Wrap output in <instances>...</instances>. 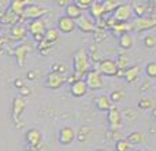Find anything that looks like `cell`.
<instances>
[{"instance_id":"1","label":"cell","mask_w":156,"mask_h":151,"mask_svg":"<svg viewBox=\"0 0 156 151\" xmlns=\"http://www.w3.org/2000/svg\"><path fill=\"white\" fill-rule=\"evenodd\" d=\"M73 70L76 80H81L85 77V74L90 70V63H89V54L85 48H78L73 57Z\"/></svg>"},{"instance_id":"2","label":"cell","mask_w":156,"mask_h":151,"mask_svg":"<svg viewBox=\"0 0 156 151\" xmlns=\"http://www.w3.org/2000/svg\"><path fill=\"white\" fill-rule=\"evenodd\" d=\"M97 72L101 76H108V77H112V76H118V66H116L115 61L110 59V58H105V59H100V62H97Z\"/></svg>"},{"instance_id":"3","label":"cell","mask_w":156,"mask_h":151,"mask_svg":"<svg viewBox=\"0 0 156 151\" xmlns=\"http://www.w3.org/2000/svg\"><path fill=\"white\" fill-rule=\"evenodd\" d=\"M48 13V10L38 4H33L30 3L26 8L23 10V14H22L21 18L23 19H30V21H34V19H43V17Z\"/></svg>"},{"instance_id":"4","label":"cell","mask_w":156,"mask_h":151,"mask_svg":"<svg viewBox=\"0 0 156 151\" xmlns=\"http://www.w3.org/2000/svg\"><path fill=\"white\" fill-rule=\"evenodd\" d=\"M111 15L114 17L116 22H127L133 15L132 4L129 3H119V6L112 11Z\"/></svg>"},{"instance_id":"5","label":"cell","mask_w":156,"mask_h":151,"mask_svg":"<svg viewBox=\"0 0 156 151\" xmlns=\"http://www.w3.org/2000/svg\"><path fill=\"white\" fill-rule=\"evenodd\" d=\"M156 26V17H140L136 18L134 22H132V29L141 32V30H148L154 29Z\"/></svg>"},{"instance_id":"6","label":"cell","mask_w":156,"mask_h":151,"mask_svg":"<svg viewBox=\"0 0 156 151\" xmlns=\"http://www.w3.org/2000/svg\"><path fill=\"white\" fill-rule=\"evenodd\" d=\"M85 84L88 85V89H101L103 85H104V81H103V76L99 73L97 70H89L88 73L85 74V78H83Z\"/></svg>"},{"instance_id":"7","label":"cell","mask_w":156,"mask_h":151,"mask_svg":"<svg viewBox=\"0 0 156 151\" xmlns=\"http://www.w3.org/2000/svg\"><path fill=\"white\" fill-rule=\"evenodd\" d=\"M76 140V131L73 127H62L58 132V142L62 146H70Z\"/></svg>"},{"instance_id":"8","label":"cell","mask_w":156,"mask_h":151,"mask_svg":"<svg viewBox=\"0 0 156 151\" xmlns=\"http://www.w3.org/2000/svg\"><path fill=\"white\" fill-rule=\"evenodd\" d=\"M25 140L33 150H37L43 143V135L37 128H30L25 133Z\"/></svg>"},{"instance_id":"9","label":"cell","mask_w":156,"mask_h":151,"mask_svg":"<svg viewBox=\"0 0 156 151\" xmlns=\"http://www.w3.org/2000/svg\"><path fill=\"white\" fill-rule=\"evenodd\" d=\"M25 109H26V99L22 96H16L12 100V107H11V116H12L14 122H18L21 120L22 114H23Z\"/></svg>"},{"instance_id":"10","label":"cell","mask_w":156,"mask_h":151,"mask_svg":"<svg viewBox=\"0 0 156 151\" xmlns=\"http://www.w3.org/2000/svg\"><path fill=\"white\" fill-rule=\"evenodd\" d=\"M76 28L78 30H81L82 33H92L96 30L97 25H96V22H94L93 18L82 15L76 21Z\"/></svg>"},{"instance_id":"11","label":"cell","mask_w":156,"mask_h":151,"mask_svg":"<svg viewBox=\"0 0 156 151\" xmlns=\"http://www.w3.org/2000/svg\"><path fill=\"white\" fill-rule=\"evenodd\" d=\"M74 29H76V21L67 18L66 15L59 17V19H58V22H56V30L58 32L65 33V35H70V33L74 32Z\"/></svg>"},{"instance_id":"12","label":"cell","mask_w":156,"mask_h":151,"mask_svg":"<svg viewBox=\"0 0 156 151\" xmlns=\"http://www.w3.org/2000/svg\"><path fill=\"white\" fill-rule=\"evenodd\" d=\"M66 83V77L62 74L54 73V72H49L45 77V87L49 89H59L63 84Z\"/></svg>"},{"instance_id":"13","label":"cell","mask_w":156,"mask_h":151,"mask_svg":"<svg viewBox=\"0 0 156 151\" xmlns=\"http://www.w3.org/2000/svg\"><path fill=\"white\" fill-rule=\"evenodd\" d=\"M122 113L118 107L112 106V107L108 110V124H110V128L112 131H118L119 128L122 127Z\"/></svg>"},{"instance_id":"14","label":"cell","mask_w":156,"mask_h":151,"mask_svg":"<svg viewBox=\"0 0 156 151\" xmlns=\"http://www.w3.org/2000/svg\"><path fill=\"white\" fill-rule=\"evenodd\" d=\"M30 51H32V47H30L29 44H21V46H18L14 50V57H15L18 66H21V68L25 66L27 55L30 54Z\"/></svg>"},{"instance_id":"15","label":"cell","mask_w":156,"mask_h":151,"mask_svg":"<svg viewBox=\"0 0 156 151\" xmlns=\"http://www.w3.org/2000/svg\"><path fill=\"white\" fill-rule=\"evenodd\" d=\"M27 35V28L25 24H22V22H18V24L12 25L10 29V32H8V36H10V39H12L14 41H21L23 40L25 37H26Z\"/></svg>"},{"instance_id":"16","label":"cell","mask_w":156,"mask_h":151,"mask_svg":"<svg viewBox=\"0 0 156 151\" xmlns=\"http://www.w3.org/2000/svg\"><path fill=\"white\" fill-rule=\"evenodd\" d=\"M26 28H27V32L32 36H44L45 30L48 29L44 19H34V21L30 22Z\"/></svg>"},{"instance_id":"17","label":"cell","mask_w":156,"mask_h":151,"mask_svg":"<svg viewBox=\"0 0 156 151\" xmlns=\"http://www.w3.org/2000/svg\"><path fill=\"white\" fill-rule=\"evenodd\" d=\"M70 92L74 98H82L88 94V85L85 84L83 78L73 81V84L70 85Z\"/></svg>"},{"instance_id":"18","label":"cell","mask_w":156,"mask_h":151,"mask_svg":"<svg viewBox=\"0 0 156 151\" xmlns=\"http://www.w3.org/2000/svg\"><path fill=\"white\" fill-rule=\"evenodd\" d=\"M29 4H30V2H27V0H12V2L10 3V6H8L7 10L11 11L14 15H16V17L21 18L22 14H23V10Z\"/></svg>"},{"instance_id":"19","label":"cell","mask_w":156,"mask_h":151,"mask_svg":"<svg viewBox=\"0 0 156 151\" xmlns=\"http://www.w3.org/2000/svg\"><path fill=\"white\" fill-rule=\"evenodd\" d=\"M140 74H141V68L136 65V66H129L126 70H123L122 77L126 80V83L132 84V83H134L138 77H140Z\"/></svg>"},{"instance_id":"20","label":"cell","mask_w":156,"mask_h":151,"mask_svg":"<svg viewBox=\"0 0 156 151\" xmlns=\"http://www.w3.org/2000/svg\"><path fill=\"white\" fill-rule=\"evenodd\" d=\"M89 13L93 17L94 22H100V19L104 17V7H103V2H92L90 7H89Z\"/></svg>"},{"instance_id":"21","label":"cell","mask_w":156,"mask_h":151,"mask_svg":"<svg viewBox=\"0 0 156 151\" xmlns=\"http://www.w3.org/2000/svg\"><path fill=\"white\" fill-rule=\"evenodd\" d=\"M65 15L73 21H77L80 17H82V10L76 3H67V6L65 7Z\"/></svg>"},{"instance_id":"22","label":"cell","mask_w":156,"mask_h":151,"mask_svg":"<svg viewBox=\"0 0 156 151\" xmlns=\"http://www.w3.org/2000/svg\"><path fill=\"white\" fill-rule=\"evenodd\" d=\"M112 106L114 105L110 100L108 95H100L96 99V107H97V110H100V111H108Z\"/></svg>"},{"instance_id":"23","label":"cell","mask_w":156,"mask_h":151,"mask_svg":"<svg viewBox=\"0 0 156 151\" xmlns=\"http://www.w3.org/2000/svg\"><path fill=\"white\" fill-rule=\"evenodd\" d=\"M59 36L60 33L56 30V28H49V29L45 30V33H44V43L49 44V46H52L54 43H56L58 40H59Z\"/></svg>"},{"instance_id":"24","label":"cell","mask_w":156,"mask_h":151,"mask_svg":"<svg viewBox=\"0 0 156 151\" xmlns=\"http://www.w3.org/2000/svg\"><path fill=\"white\" fill-rule=\"evenodd\" d=\"M134 46V37L132 33H123L119 36V47L122 50H130Z\"/></svg>"},{"instance_id":"25","label":"cell","mask_w":156,"mask_h":151,"mask_svg":"<svg viewBox=\"0 0 156 151\" xmlns=\"http://www.w3.org/2000/svg\"><path fill=\"white\" fill-rule=\"evenodd\" d=\"M144 139H145V136H144L143 132H140V131H134V132H130L129 135L126 136V140L130 143V146H137V144H143L144 143Z\"/></svg>"},{"instance_id":"26","label":"cell","mask_w":156,"mask_h":151,"mask_svg":"<svg viewBox=\"0 0 156 151\" xmlns=\"http://www.w3.org/2000/svg\"><path fill=\"white\" fill-rule=\"evenodd\" d=\"M18 21H19V17H16V15H14L11 11H8V10H5L4 13L0 15V24H5V25H15V24H18Z\"/></svg>"},{"instance_id":"27","label":"cell","mask_w":156,"mask_h":151,"mask_svg":"<svg viewBox=\"0 0 156 151\" xmlns=\"http://www.w3.org/2000/svg\"><path fill=\"white\" fill-rule=\"evenodd\" d=\"M132 10H133V13L137 15V18H140V17H145V13H147V10H148V3L136 2V3L132 4Z\"/></svg>"},{"instance_id":"28","label":"cell","mask_w":156,"mask_h":151,"mask_svg":"<svg viewBox=\"0 0 156 151\" xmlns=\"http://www.w3.org/2000/svg\"><path fill=\"white\" fill-rule=\"evenodd\" d=\"M132 22H118L115 26L112 28V32L116 35H123V33H130L132 32Z\"/></svg>"},{"instance_id":"29","label":"cell","mask_w":156,"mask_h":151,"mask_svg":"<svg viewBox=\"0 0 156 151\" xmlns=\"http://www.w3.org/2000/svg\"><path fill=\"white\" fill-rule=\"evenodd\" d=\"M90 132H92V128L83 125V127H81L80 129H78V132H76V139L80 143H85V142L88 140V138L90 136Z\"/></svg>"},{"instance_id":"30","label":"cell","mask_w":156,"mask_h":151,"mask_svg":"<svg viewBox=\"0 0 156 151\" xmlns=\"http://www.w3.org/2000/svg\"><path fill=\"white\" fill-rule=\"evenodd\" d=\"M115 63H116L119 70H126V69L130 66V58L125 54H119L118 57H116Z\"/></svg>"},{"instance_id":"31","label":"cell","mask_w":156,"mask_h":151,"mask_svg":"<svg viewBox=\"0 0 156 151\" xmlns=\"http://www.w3.org/2000/svg\"><path fill=\"white\" fill-rule=\"evenodd\" d=\"M137 106L140 110H151V109H154V99H151V98H141L138 100Z\"/></svg>"},{"instance_id":"32","label":"cell","mask_w":156,"mask_h":151,"mask_svg":"<svg viewBox=\"0 0 156 151\" xmlns=\"http://www.w3.org/2000/svg\"><path fill=\"white\" fill-rule=\"evenodd\" d=\"M133 147L126 139H119L115 142V151H132Z\"/></svg>"},{"instance_id":"33","label":"cell","mask_w":156,"mask_h":151,"mask_svg":"<svg viewBox=\"0 0 156 151\" xmlns=\"http://www.w3.org/2000/svg\"><path fill=\"white\" fill-rule=\"evenodd\" d=\"M108 98H110V100L112 102V105L114 103H119L125 98V92L121 91V89H115V91H112L108 95Z\"/></svg>"},{"instance_id":"34","label":"cell","mask_w":156,"mask_h":151,"mask_svg":"<svg viewBox=\"0 0 156 151\" xmlns=\"http://www.w3.org/2000/svg\"><path fill=\"white\" fill-rule=\"evenodd\" d=\"M119 6L118 2H115V0H105V2H103V7H104V14L107 13H111L112 14V11L115 10L116 7Z\"/></svg>"},{"instance_id":"35","label":"cell","mask_w":156,"mask_h":151,"mask_svg":"<svg viewBox=\"0 0 156 151\" xmlns=\"http://www.w3.org/2000/svg\"><path fill=\"white\" fill-rule=\"evenodd\" d=\"M143 43H144V46H145L147 48H154V47H156V36L148 33V35L144 37Z\"/></svg>"},{"instance_id":"36","label":"cell","mask_w":156,"mask_h":151,"mask_svg":"<svg viewBox=\"0 0 156 151\" xmlns=\"http://www.w3.org/2000/svg\"><path fill=\"white\" fill-rule=\"evenodd\" d=\"M145 73L149 78H156V62H148L145 65Z\"/></svg>"},{"instance_id":"37","label":"cell","mask_w":156,"mask_h":151,"mask_svg":"<svg viewBox=\"0 0 156 151\" xmlns=\"http://www.w3.org/2000/svg\"><path fill=\"white\" fill-rule=\"evenodd\" d=\"M137 111L136 110H133V109H127L126 111H125L123 114H122V118H126V121H134L136 118H137Z\"/></svg>"},{"instance_id":"38","label":"cell","mask_w":156,"mask_h":151,"mask_svg":"<svg viewBox=\"0 0 156 151\" xmlns=\"http://www.w3.org/2000/svg\"><path fill=\"white\" fill-rule=\"evenodd\" d=\"M51 72L65 76V74H66V72H67V68H66V66L63 65V63H54V65H52V70H51Z\"/></svg>"},{"instance_id":"39","label":"cell","mask_w":156,"mask_h":151,"mask_svg":"<svg viewBox=\"0 0 156 151\" xmlns=\"http://www.w3.org/2000/svg\"><path fill=\"white\" fill-rule=\"evenodd\" d=\"M76 4L81 8V10L83 11V10H89V7H90L92 2H90V0H78V2H76Z\"/></svg>"},{"instance_id":"40","label":"cell","mask_w":156,"mask_h":151,"mask_svg":"<svg viewBox=\"0 0 156 151\" xmlns=\"http://www.w3.org/2000/svg\"><path fill=\"white\" fill-rule=\"evenodd\" d=\"M51 48H52V46H49V44L44 43V41H43V43H40V44H38V51H40L43 55H45L47 52H48Z\"/></svg>"},{"instance_id":"41","label":"cell","mask_w":156,"mask_h":151,"mask_svg":"<svg viewBox=\"0 0 156 151\" xmlns=\"http://www.w3.org/2000/svg\"><path fill=\"white\" fill-rule=\"evenodd\" d=\"M38 74H40V70H38V69H34V70L27 72L26 76H27V78H29V80H36Z\"/></svg>"},{"instance_id":"42","label":"cell","mask_w":156,"mask_h":151,"mask_svg":"<svg viewBox=\"0 0 156 151\" xmlns=\"http://www.w3.org/2000/svg\"><path fill=\"white\" fill-rule=\"evenodd\" d=\"M5 43H7V40H5V39H4V37H2V39H0V52H2V51H3V48H4Z\"/></svg>"},{"instance_id":"43","label":"cell","mask_w":156,"mask_h":151,"mask_svg":"<svg viewBox=\"0 0 156 151\" xmlns=\"http://www.w3.org/2000/svg\"><path fill=\"white\" fill-rule=\"evenodd\" d=\"M14 84H15V87H18L19 89H21L22 87H23V83H22L21 80H15V83H14Z\"/></svg>"},{"instance_id":"44","label":"cell","mask_w":156,"mask_h":151,"mask_svg":"<svg viewBox=\"0 0 156 151\" xmlns=\"http://www.w3.org/2000/svg\"><path fill=\"white\" fill-rule=\"evenodd\" d=\"M132 151H148V150H143V149H136V150H132Z\"/></svg>"},{"instance_id":"45","label":"cell","mask_w":156,"mask_h":151,"mask_svg":"<svg viewBox=\"0 0 156 151\" xmlns=\"http://www.w3.org/2000/svg\"><path fill=\"white\" fill-rule=\"evenodd\" d=\"M93 151H107V150H104V149H96V150H93Z\"/></svg>"},{"instance_id":"46","label":"cell","mask_w":156,"mask_h":151,"mask_svg":"<svg viewBox=\"0 0 156 151\" xmlns=\"http://www.w3.org/2000/svg\"><path fill=\"white\" fill-rule=\"evenodd\" d=\"M154 118L156 120V110H154Z\"/></svg>"},{"instance_id":"47","label":"cell","mask_w":156,"mask_h":151,"mask_svg":"<svg viewBox=\"0 0 156 151\" xmlns=\"http://www.w3.org/2000/svg\"><path fill=\"white\" fill-rule=\"evenodd\" d=\"M2 26H3V25H2V24H0V29H2Z\"/></svg>"}]
</instances>
